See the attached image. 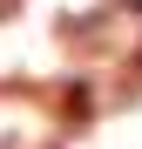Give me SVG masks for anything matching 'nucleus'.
<instances>
[{"label":"nucleus","mask_w":142,"mask_h":149,"mask_svg":"<svg viewBox=\"0 0 142 149\" xmlns=\"http://www.w3.org/2000/svg\"><path fill=\"white\" fill-rule=\"evenodd\" d=\"M129 7H142V0H129Z\"/></svg>","instance_id":"obj_1"}]
</instances>
